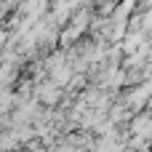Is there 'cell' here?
I'll list each match as a JSON object with an SVG mask.
<instances>
[{
    "instance_id": "cell-1",
    "label": "cell",
    "mask_w": 152,
    "mask_h": 152,
    "mask_svg": "<svg viewBox=\"0 0 152 152\" xmlns=\"http://www.w3.org/2000/svg\"><path fill=\"white\" fill-rule=\"evenodd\" d=\"M40 99H43V102H48V104H53V102H59V83L53 80V83H48V86H43V88H40Z\"/></svg>"
}]
</instances>
